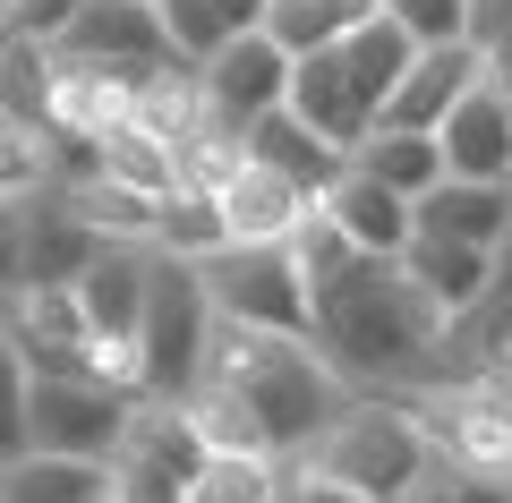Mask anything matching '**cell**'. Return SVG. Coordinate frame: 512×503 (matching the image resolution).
Masks as SVG:
<instances>
[{
	"label": "cell",
	"instance_id": "obj_1",
	"mask_svg": "<svg viewBox=\"0 0 512 503\" xmlns=\"http://www.w3.org/2000/svg\"><path fill=\"white\" fill-rule=\"evenodd\" d=\"M308 342L350 393H384L427 367V350L444 342V316L402 273V256H350L333 282L308 290Z\"/></svg>",
	"mask_w": 512,
	"mask_h": 503
},
{
	"label": "cell",
	"instance_id": "obj_2",
	"mask_svg": "<svg viewBox=\"0 0 512 503\" xmlns=\"http://www.w3.org/2000/svg\"><path fill=\"white\" fill-rule=\"evenodd\" d=\"M205 376L256 418V444L274 452V461L308 452L316 435L333 427V410L350 401V384L316 359V342H299V333H265V324H231V316H214Z\"/></svg>",
	"mask_w": 512,
	"mask_h": 503
},
{
	"label": "cell",
	"instance_id": "obj_3",
	"mask_svg": "<svg viewBox=\"0 0 512 503\" xmlns=\"http://www.w3.org/2000/svg\"><path fill=\"white\" fill-rule=\"evenodd\" d=\"M205 342H214V299L197 282V256L154 248L146 273V316L128 342V384L137 401H188V384L205 376Z\"/></svg>",
	"mask_w": 512,
	"mask_h": 503
},
{
	"label": "cell",
	"instance_id": "obj_4",
	"mask_svg": "<svg viewBox=\"0 0 512 503\" xmlns=\"http://www.w3.org/2000/svg\"><path fill=\"white\" fill-rule=\"evenodd\" d=\"M291 461H316L325 478H342V486H359V495H376V503H402L410 486L427 478V461H436V444H427V427H419V410H402V401H359L350 393L342 410H333V427L316 435L308 452H291Z\"/></svg>",
	"mask_w": 512,
	"mask_h": 503
},
{
	"label": "cell",
	"instance_id": "obj_5",
	"mask_svg": "<svg viewBox=\"0 0 512 503\" xmlns=\"http://www.w3.org/2000/svg\"><path fill=\"white\" fill-rule=\"evenodd\" d=\"M197 282L214 299V316L308 342V273H299L291 239H222L214 256H197Z\"/></svg>",
	"mask_w": 512,
	"mask_h": 503
},
{
	"label": "cell",
	"instance_id": "obj_6",
	"mask_svg": "<svg viewBox=\"0 0 512 503\" xmlns=\"http://www.w3.org/2000/svg\"><path fill=\"white\" fill-rule=\"evenodd\" d=\"M52 60L77 69V77H94V86H111V94H137L163 69H180L163 18H154V0H86L77 26L52 43Z\"/></svg>",
	"mask_w": 512,
	"mask_h": 503
},
{
	"label": "cell",
	"instance_id": "obj_7",
	"mask_svg": "<svg viewBox=\"0 0 512 503\" xmlns=\"http://www.w3.org/2000/svg\"><path fill=\"white\" fill-rule=\"evenodd\" d=\"M205 461V435L180 401H137L120 427V444L103 452V478H111V503H180L188 478Z\"/></svg>",
	"mask_w": 512,
	"mask_h": 503
},
{
	"label": "cell",
	"instance_id": "obj_8",
	"mask_svg": "<svg viewBox=\"0 0 512 503\" xmlns=\"http://www.w3.org/2000/svg\"><path fill=\"white\" fill-rule=\"evenodd\" d=\"M128 410H137V393L111 384V376H35L26 367V444H43V452L103 461L120 444Z\"/></svg>",
	"mask_w": 512,
	"mask_h": 503
},
{
	"label": "cell",
	"instance_id": "obj_9",
	"mask_svg": "<svg viewBox=\"0 0 512 503\" xmlns=\"http://www.w3.org/2000/svg\"><path fill=\"white\" fill-rule=\"evenodd\" d=\"M282 86H291V52H282L265 26H248V35H231L222 52L197 60V103H205V137H231L256 120V111H274Z\"/></svg>",
	"mask_w": 512,
	"mask_h": 503
},
{
	"label": "cell",
	"instance_id": "obj_10",
	"mask_svg": "<svg viewBox=\"0 0 512 503\" xmlns=\"http://www.w3.org/2000/svg\"><path fill=\"white\" fill-rule=\"evenodd\" d=\"M146 273H154V239H103L94 248V265L77 273V307H86L94 342L128 350L137 342V316H146Z\"/></svg>",
	"mask_w": 512,
	"mask_h": 503
},
{
	"label": "cell",
	"instance_id": "obj_11",
	"mask_svg": "<svg viewBox=\"0 0 512 503\" xmlns=\"http://www.w3.org/2000/svg\"><path fill=\"white\" fill-rule=\"evenodd\" d=\"M282 111H299V120H308L325 145H342V154L367 137V128H376V103L350 86V69H342V52H333V43H316V52H291V86H282Z\"/></svg>",
	"mask_w": 512,
	"mask_h": 503
},
{
	"label": "cell",
	"instance_id": "obj_12",
	"mask_svg": "<svg viewBox=\"0 0 512 503\" xmlns=\"http://www.w3.org/2000/svg\"><path fill=\"white\" fill-rule=\"evenodd\" d=\"M478 77H487V52H478L470 35H461V43H419L410 69L393 77V94H384L376 120L384 128H436L444 111L461 103V86H478Z\"/></svg>",
	"mask_w": 512,
	"mask_h": 503
},
{
	"label": "cell",
	"instance_id": "obj_13",
	"mask_svg": "<svg viewBox=\"0 0 512 503\" xmlns=\"http://www.w3.org/2000/svg\"><path fill=\"white\" fill-rule=\"evenodd\" d=\"M436 145H444V171H453V180H512V111H504V86H495V77L461 86V103L436 120Z\"/></svg>",
	"mask_w": 512,
	"mask_h": 503
},
{
	"label": "cell",
	"instance_id": "obj_14",
	"mask_svg": "<svg viewBox=\"0 0 512 503\" xmlns=\"http://www.w3.org/2000/svg\"><path fill=\"white\" fill-rule=\"evenodd\" d=\"M316 205H325V222L350 239V248H367V256H402L410 231H419V222H410V197H402V188H384V180H367L359 162H342Z\"/></svg>",
	"mask_w": 512,
	"mask_h": 503
},
{
	"label": "cell",
	"instance_id": "obj_15",
	"mask_svg": "<svg viewBox=\"0 0 512 503\" xmlns=\"http://www.w3.org/2000/svg\"><path fill=\"white\" fill-rule=\"evenodd\" d=\"M402 273L427 290V307L453 324V316H470V307H487V290H495V248H470V239H444V231H410Z\"/></svg>",
	"mask_w": 512,
	"mask_h": 503
},
{
	"label": "cell",
	"instance_id": "obj_16",
	"mask_svg": "<svg viewBox=\"0 0 512 503\" xmlns=\"http://www.w3.org/2000/svg\"><path fill=\"white\" fill-rule=\"evenodd\" d=\"M214 205H222V231L231 239H291V222L308 214L316 197L299 180H282V171H265V162L239 154L231 171L214 180Z\"/></svg>",
	"mask_w": 512,
	"mask_h": 503
},
{
	"label": "cell",
	"instance_id": "obj_17",
	"mask_svg": "<svg viewBox=\"0 0 512 503\" xmlns=\"http://www.w3.org/2000/svg\"><path fill=\"white\" fill-rule=\"evenodd\" d=\"M94 248H103V231H94L86 214H77L60 188H43V197H26V282L43 290H69L77 273L94 265ZM18 282V290H26Z\"/></svg>",
	"mask_w": 512,
	"mask_h": 503
},
{
	"label": "cell",
	"instance_id": "obj_18",
	"mask_svg": "<svg viewBox=\"0 0 512 503\" xmlns=\"http://www.w3.org/2000/svg\"><path fill=\"white\" fill-rule=\"evenodd\" d=\"M410 222L444 239H470V248H504L512 239V180H453L444 171L427 197H410Z\"/></svg>",
	"mask_w": 512,
	"mask_h": 503
},
{
	"label": "cell",
	"instance_id": "obj_19",
	"mask_svg": "<svg viewBox=\"0 0 512 503\" xmlns=\"http://www.w3.org/2000/svg\"><path fill=\"white\" fill-rule=\"evenodd\" d=\"M239 154L265 162V171H282V180H299L308 197H325V180L350 162L342 145H325L308 120H299V111H282V103H274V111H256V120L239 128Z\"/></svg>",
	"mask_w": 512,
	"mask_h": 503
},
{
	"label": "cell",
	"instance_id": "obj_20",
	"mask_svg": "<svg viewBox=\"0 0 512 503\" xmlns=\"http://www.w3.org/2000/svg\"><path fill=\"white\" fill-rule=\"evenodd\" d=\"M103 461H77V452H43V444H26V452H9L0 461V503H86V495H103Z\"/></svg>",
	"mask_w": 512,
	"mask_h": 503
},
{
	"label": "cell",
	"instance_id": "obj_21",
	"mask_svg": "<svg viewBox=\"0 0 512 503\" xmlns=\"http://www.w3.org/2000/svg\"><path fill=\"white\" fill-rule=\"evenodd\" d=\"M350 162H359L367 180H384V188H402V197H427V188L444 180V145H436V128H367L359 145H350Z\"/></svg>",
	"mask_w": 512,
	"mask_h": 503
},
{
	"label": "cell",
	"instance_id": "obj_22",
	"mask_svg": "<svg viewBox=\"0 0 512 503\" xmlns=\"http://www.w3.org/2000/svg\"><path fill=\"white\" fill-rule=\"evenodd\" d=\"M52 43L18 35V26H0V120H18V128H52Z\"/></svg>",
	"mask_w": 512,
	"mask_h": 503
},
{
	"label": "cell",
	"instance_id": "obj_23",
	"mask_svg": "<svg viewBox=\"0 0 512 503\" xmlns=\"http://www.w3.org/2000/svg\"><path fill=\"white\" fill-rule=\"evenodd\" d=\"M333 52H342V69H350V86H359L367 103L384 111V94H393V77L410 69V52H419V43H410L402 26L384 18V9H367V18L350 26V35H333Z\"/></svg>",
	"mask_w": 512,
	"mask_h": 503
},
{
	"label": "cell",
	"instance_id": "obj_24",
	"mask_svg": "<svg viewBox=\"0 0 512 503\" xmlns=\"http://www.w3.org/2000/svg\"><path fill=\"white\" fill-rule=\"evenodd\" d=\"M154 18H163V35H171L180 60H205L231 35H248V26L265 18V0H154Z\"/></svg>",
	"mask_w": 512,
	"mask_h": 503
},
{
	"label": "cell",
	"instance_id": "obj_25",
	"mask_svg": "<svg viewBox=\"0 0 512 503\" xmlns=\"http://www.w3.org/2000/svg\"><path fill=\"white\" fill-rule=\"evenodd\" d=\"M103 171L128 180V188H146V197H171L180 188V145L154 137L146 120H111L103 128Z\"/></svg>",
	"mask_w": 512,
	"mask_h": 503
},
{
	"label": "cell",
	"instance_id": "obj_26",
	"mask_svg": "<svg viewBox=\"0 0 512 503\" xmlns=\"http://www.w3.org/2000/svg\"><path fill=\"white\" fill-rule=\"evenodd\" d=\"M367 9H376V0H265V18H256V26H265L282 52H316V43L350 35Z\"/></svg>",
	"mask_w": 512,
	"mask_h": 503
},
{
	"label": "cell",
	"instance_id": "obj_27",
	"mask_svg": "<svg viewBox=\"0 0 512 503\" xmlns=\"http://www.w3.org/2000/svg\"><path fill=\"white\" fill-rule=\"evenodd\" d=\"M274 478H282L274 452H205L180 503H274Z\"/></svg>",
	"mask_w": 512,
	"mask_h": 503
},
{
	"label": "cell",
	"instance_id": "obj_28",
	"mask_svg": "<svg viewBox=\"0 0 512 503\" xmlns=\"http://www.w3.org/2000/svg\"><path fill=\"white\" fill-rule=\"evenodd\" d=\"M60 197H69L103 239H154V205H163V197H146V188L111 180V171H94L86 188H60Z\"/></svg>",
	"mask_w": 512,
	"mask_h": 503
},
{
	"label": "cell",
	"instance_id": "obj_29",
	"mask_svg": "<svg viewBox=\"0 0 512 503\" xmlns=\"http://www.w3.org/2000/svg\"><path fill=\"white\" fill-rule=\"evenodd\" d=\"M222 205H214V188H171L163 205H154V248H171V256H214L222 248Z\"/></svg>",
	"mask_w": 512,
	"mask_h": 503
},
{
	"label": "cell",
	"instance_id": "obj_30",
	"mask_svg": "<svg viewBox=\"0 0 512 503\" xmlns=\"http://www.w3.org/2000/svg\"><path fill=\"white\" fill-rule=\"evenodd\" d=\"M402 503H512V478L504 469H478V461H427V478L410 486Z\"/></svg>",
	"mask_w": 512,
	"mask_h": 503
},
{
	"label": "cell",
	"instance_id": "obj_31",
	"mask_svg": "<svg viewBox=\"0 0 512 503\" xmlns=\"http://www.w3.org/2000/svg\"><path fill=\"white\" fill-rule=\"evenodd\" d=\"M43 188H52V162H43V128L0 120V205L43 197Z\"/></svg>",
	"mask_w": 512,
	"mask_h": 503
},
{
	"label": "cell",
	"instance_id": "obj_32",
	"mask_svg": "<svg viewBox=\"0 0 512 503\" xmlns=\"http://www.w3.org/2000/svg\"><path fill=\"white\" fill-rule=\"evenodd\" d=\"M376 9L402 26L410 43H461L470 35V0H376Z\"/></svg>",
	"mask_w": 512,
	"mask_h": 503
},
{
	"label": "cell",
	"instance_id": "obj_33",
	"mask_svg": "<svg viewBox=\"0 0 512 503\" xmlns=\"http://www.w3.org/2000/svg\"><path fill=\"white\" fill-rule=\"evenodd\" d=\"M9 452H26V359H18V342L0 333V461Z\"/></svg>",
	"mask_w": 512,
	"mask_h": 503
},
{
	"label": "cell",
	"instance_id": "obj_34",
	"mask_svg": "<svg viewBox=\"0 0 512 503\" xmlns=\"http://www.w3.org/2000/svg\"><path fill=\"white\" fill-rule=\"evenodd\" d=\"M274 503H376V495H359V486L325 478L316 461H282V478H274Z\"/></svg>",
	"mask_w": 512,
	"mask_h": 503
},
{
	"label": "cell",
	"instance_id": "obj_35",
	"mask_svg": "<svg viewBox=\"0 0 512 503\" xmlns=\"http://www.w3.org/2000/svg\"><path fill=\"white\" fill-rule=\"evenodd\" d=\"M470 43L487 52V77L512 69V0H470Z\"/></svg>",
	"mask_w": 512,
	"mask_h": 503
},
{
	"label": "cell",
	"instance_id": "obj_36",
	"mask_svg": "<svg viewBox=\"0 0 512 503\" xmlns=\"http://www.w3.org/2000/svg\"><path fill=\"white\" fill-rule=\"evenodd\" d=\"M77 9H86V0H9L0 26H18V35H35V43H60L77 26Z\"/></svg>",
	"mask_w": 512,
	"mask_h": 503
},
{
	"label": "cell",
	"instance_id": "obj_37",
	"mask_svg": "<svg viewBox=\"0 0 512 503\" xmlns=\"http://www.w3.org/2000/svg\"><path fill=\"white\" fill-rule=\"evenodd\" d=\"M26 282V197L0 205V299Z\"/></svg>",
	"mask_w": 512,
	"mask_h": 503
},
{
	"label": "cell",
	"instance_id": "obj_38",
	"mask_svg": "<svg viewBox=\"0 0 512 503\" xmlns=\"http://www.w3.org/2000/svg\"><path fill=\"white\" fill-rule=\"evenodd\" d=\"M495 86H504V111H512V69H504V77H495Z\"/></svg>",
	"mask_w": 512,
	"mask_h": 503
},
{
	"label": "cell",
	"instance_id": "obj_39",
	"mask_svg": "<svg viewBox=\"0 0 512 503\" xmlns=\"http://www.w3.org/2000/svg\"><path fill=\"white\" fill-rule=\"evenodd\" d=\"M86 503H111V486H103V495H86Z\"/></svg>",
	"mask_w": 512,
	"mask_h": 503
},
{
	"label": "cell",
	"instance_id": "obj_40",
	"mask_svg": "<svg viewBox=\"0 0 512 503\" xmlns=\"http://www.w3.org/2000/svg\"><path fill=\"white\" fill-rule=\"evenodd\" d=\"M0 9H9V0H0Z\"/></svg>",
	"mask_w": 512,
	"mask_h": 503
}]
</instances>
